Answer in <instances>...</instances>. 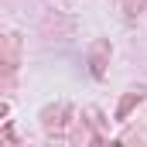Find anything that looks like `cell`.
<instances>
[{
  "label": "cell",
  "instance_id": "obj_1",
  "mask_svg": "<svg viewBox=\"0 0 147 147\" xmlns=\"http://www.w3.org/2000/svg\"><path fill=\"white\" fill-rule=\"evenodd\" d=\"M134 103H140V92H130V96H127V99H123V103H120V110H116V116H120V120H123V116H127V113H130V106H134Z\"/></svg>",
  "mask_w": 147,
  "mask_h": 147
}]
</instances>
